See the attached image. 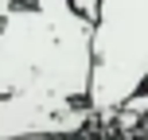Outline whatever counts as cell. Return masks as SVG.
Listing matches in <instances>:
<instances>
[{
    "instance_id": "3957f363",
    "label": "cell",
    "mask_w": 148,
    "mask_h": 140,
    "mask_svg": "<svg viewBox=\"0 0 148 140\" xmlns=\"http://www.w3.org/2000/svg\"><path fill=\"white\" fill-rule=\"evenodd\" d=\"M70 8L82 16V20L94 23V20H97V8H101V0H70Z\"/></svg>"
},
{
    "instance_id": "7a4b0ae2",
    "label": "cell",
    "mask_w": 148,
    "mask_h": 140,
    "mask_svg": "<svg viewBox=\"0 0 148 140\" xmlns=\"http://www.w3.org/2000/svg\"><path fill=\"white\" fill-rule=\"evenodd\" d=\"M90 51V109L109 121L148 89V0H101Z\"/></svg>"
},
{
    "instance_id": "6da1fadb",
    "label": "cell",
    "mask_w": 148,
    "mask_h": 140,
    "mask_svg": "<svg viewBox=\"0 0 148 140\" xmlns=\"http://www.w3.org/2000/svg\"><path fill=\"white\" fill-rule=\"evenodd\" d=\"M90 35L70 0H0V140H74L90 128Z\"/></svg>"
}]
</instances>
